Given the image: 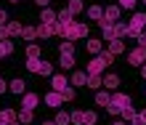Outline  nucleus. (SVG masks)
<instances>
[{"label": "nucleus", "mask_w": 146, "mask_h": 125, "mask_svg": "<svg viewBox=\"0 0 146 125\" xmlns=\"http://www.w3.org/2000/svg\"><path fill=\"white\" fill-rule=\"evenodd\" d=\"M117 56L109 53V51H101L98 56H93V61H88V74H101L109 64H114Z\"/></svg>", "instance_id": "f257e3e1"}, {"label": "nucleus", "mask_w": 146, "mask_h": 125, "mask_svg": "<svg viewBox=\"0 0 146 125\" xmlns=\"http://www.w3.org/2000/svg\"><path fill=\"white\" fill-rule=\"evenodd\" d=\"M88 32H90L88 24L72 21L69 27H64V29H61V37H64V40H72V43H74V40H80V37H88Z\"/></svg>", "instance_id": "f03ea898"}, {"label": "nucleus", "mask_w": 146, "mask_h": 125, "mask_svg": "<svg viewBox=\"0 0 146 125\" xmlns=\"http://www.w3.org/2000/svg\"><path fill=\"white\" fill-rule=\"evenodd\" d=\"M127 106H133L130 96H125V93H114V96H111V104L106 106V112H109V114H122V109H127Z\"/></svg>", "instance_id": "7ed1b4c3"}, {"label": "nucleus", "mask_w": 146, "mask_h": 125, "mask_svg": "<svg viewBox=\"0 0 146 125\" xmlns=\"http://www.w3.org/2000/svg\"><path fill=\"white\" fill-rule=\"evenodd\" d=\"M27 69L35 72V74H42V77H53V66H50V61H42V59H29Z\"/></svg>", "instance_id": "20e7f679"}, {"label": "nucleus", "mask_w": 146, "mask_h": 125, "mask_svg": "<svg viewBox=\"0 0 146 125\" xmlns=\"http://www.w3.org/2000/svg\"><path fill=\"white\" fill-rule=\"evenodd\" d=\"M143 27H146V13H133L130 24H127V37H135V40H138V35L143 32Z\"/></svg>", "instance_id": "39448f33"}, {"label": "nucleus", "mask_w": 146, "mask_h": 125, "mask_svg": "<svg viewBox=\"0 0 146 125\" xmlns=\"http://www.w3.org/2000/svg\"><path fill=\"white\" fill-rule=\"evenodd\" d=\"M127 64H133V66H141V64H146V48H133L130 53H127Z\"/></svg>", "instance_id": "423d86ee"}, {"label": "nucleus", "mask_w": 146, "mask_h": 125, "mask_svg": "<svg viewBox=\"0 0 146 125\" xmlns=\"http://www.w3.org/2000/svg\"><path fill=\"white\" fill-rule=\"evenodd\" d=\"M53 35H61L58 21H53V24H40V27H37V37H53Z\"/></svg>", "instance_id": "0eeeda50"}, {"label": "nucleus", "mask_w": 146, "mask_h": 125, "mask_svg": "<svg viewBox=\"0 0 146 125\" xmlns=\"http://www.w3.org/2000/svg\"><path fill=\"white\" fill-rule=\"evenodd\" d=\"M50 85H53V90H58V93H64V90L69 88V80H66L64 74H53V77H50Z\"/></svg>", "instance_id": "6e6552de"}, {"label": "nucleus", "mask_w": 146, "mask_h": 125, "mask_svg": "<svg viewBox=\"0 0 146 125\" xmlns=\"http://www.w3.org/2000/svg\"><path fill=\"white\" fill-rule=\"evenodd\" d=\"M37 104H40V96H37V93H24V98H21V109H32V112H35Z\"/></svg>", "instance_id": "1a4fd4ad"}, {"label": "nucleus", "mask_w": 146, "mask_h": 125, "mask_svg": "<svg viewBox=\"0 0 146 125\" xmlns=\"http://www.w3.org/2000/svg\"><path fill=\"white\" fill-rule=\"evenodd\" d=\"M69 85H72V88L88 85V74H85V72H80V69H74V72H72V77H69Z\"/></svg>", "instance_id": "9d476101"}, {"label": "nucleus", "mask_w": 146, "mask_h": 125, "mask_svg": "<svg viewBox=\"0 0 146 125\" xmlns=\"http://www.w3.org/2000/svg\"><path fill=\"white\" fill-rule=\"evenodd\" d=\"M45 104L56 109V106H61V104H64V96L58 93V90H50V93H45Z\"/></svg>", "instance_id": "9b49d317"}, {"label": "nucleus", "mask_w": 146, "mask_h": 125, "mask_svg": "<svg viewBox=\"0 0 146 125\" xmlns=\"http://www.w3.org/2000/svg\"><path fill=\"white\" fill-rule=\"evenodd\" d=\"M19 120V112H13V109H0V125H11Z\"/></svg>", "instance_id": "f8f14e48"}, {"label": "nucleus", "mask_w": 146, "mask_h": 125, "mask_svg": "<svg viewBox=\"0 0 146 125\" xmlns=\"http://www.w3.org/2000/svg\"><path fill=\"white\" fill-rule=\"evenodd\" d=\"M24 88H27V80H21V77H16V80L8 82V90H11V93H16V96H21Z\"/></svg>", "instance_id": "ddd939ff"}, {"label": "nucleus", "mask_w": 146, "mask_h": 125, "mask_svg": "<svg viewBox=\"0 0 146 125\" xmlns=\"http://www.w3.org/2000/svg\"><path fill=\"white\" fill-rule=\"evenodd\" d=\"M74 21V16L66 11V8H61V11H58V29H64V27H69V24Z\"/></svg>", "instance_id": "4468645a"}, {"label": "nucleus", "mask_w": 146, "mask_h": 125, "mask_svg": "<svg viewBox=\"0 0 146 125\" xmlns=\"http://www.w3.org/2000/svg\"><path fill=\"white\" fill-rule=\"evenodd\" d=\"M40 24H53V21H58V13L56 11H50V8H42V13H40Z\"/></svg>", "instance_id": "2eb2a0df"}, {"label": "nucleus", "mask_w": 146, "mask_h": 125, "mask_svg": "<svg viewBox=\"0 0 146 125\" xmlns=\"http://www.w3.org/2000/svg\"><path fill=\"white\" fill-rule=\"evenodd\" d=\"M125 51V43H122V40H111V43H109V53H114V56H119V53H122Z\"/></svg>", "instance_id": "dca6fc26"}, {"label": "nucleus", "mask_w": 146, "mask_h": 125, "mask_svg": "<svg viewBox=\"0 0 146 125\" xmlns=\"http://www.w3.org/2000/svg\"><path fill=\"white\" fill-rule=\"evenodd\" d=\"M101 85H104V77H101V74H88V88L98 90Z\"/></svg>", "instance_id": "f3484780"}, {"label": "nucleus", "mask_w": 146, "mask_h": 125, "mask_svg": "<svg viewBox=\"0 0 146 125\" xmlns=\"http://www.w3.org/2000/svg\"><path fill=\"white\" fill-rule=\"evenodd\" d=\"M96 104L98 106H109L111 104V96L106 93V90H98V93H96Z\"/></svg>", "instance_id": "a211bd4d"}, {"label": "nucleus", "mask_w": 146, "mask_h": 125, "mask_svg": "<svg viewBox=\"0 0 146 125\" xmlns=\"http://www.w3.org/2000/svg\"><path fill=\"white\" fill-rule=\"evenodd\" d=\"M13 53V40H3V43H0V59H3V56H11Z\"/></svg>", "instance_id": "6ab92c4d"}, {"label": "nucleus", "mask_w": 146, "mask_h": 125, "mask_svg": "<svg viewBox=\"0 0 146 125\" xmlns=\"http://www.w3.org/2000/svg\"><path fill=\"white\" fill-rule=\"evenodd\" d=\"M88 16L96 19V21H101V19H104V8H101V5H90L88 8Z\"/></svg>", "instance_id": "aec40b11"}, {"label": "nucleus", "mask_w": 146, "mask_h": 125, "mask_svg": "<svg viewBox=\"0 0 146 125\" xmlns=\"http://www.w3.org/2000/svg\"><path fill=\"white\" fill-rule=\"evenodd\" d=\"M66 11H69L72 16H77L82 11V0H69V3H66Z\"/></svg>", "instance_id": "412c9836"}, {"label": "nucleus", "mask_w": 146, "mask_h": 125, "mask_svg": "<svg viewBox=\"0 0 146 125\" xmlns=\"http://www.w3.org/2000/svg\"><path fill=\"white\" fill-rule=\"evenodd\" d=\"M64 66V69H72L74 66V53H61V61H58Z\"/></svg>", "instance_id": "4be33fe9"}, {"label": "nucleus", "mask_w": 146, "mask_h": 125, "mask_svg": "<svg viewBox=\"0 0 146 125\" xmlns=\"http://www.w3.org/2000/svg\"><path fill=\"white\" fill-rule=\"evenodd\" d=\"M5 27H8V35H11V37H16V35H21V29H24V27H21L19 21H8Z\"/></svg>", "instance_id": "5701e85b"}, {"label": "nucleus", "mask_w": 146, "mask_h": 125, "mask_svg": "<svg viewBox=\"0 0 146 125\" xmlns=\"http://www.w3.org/2000/svg\"><path fill=\"white\" fill-rule=\"evenodd\" d=\"M104 85H106L109 90H114V88L119 85V77H117V74H106V77H104Z\"/></svg>", "instance_id": "b1692460"}, {"label": "nucleus", "mask_w": 146, "mask_h": 125, "mask_svg": "<svg viewBox=\"0 0 146 125\" xmlns=\"http://www.w3.org/2000/svg\"><path fill=\"white\" fill-rule=\"evenodd\" d=\"M56 125H69L72 122V114H66V112H56Z\"/></svg>", "instance_id": "393cba45"}, {"label": "nucleus", "mask_w": 146, "mask_h": 125, "mask_svg": "<svg viewBox=\"0 0 146 125\" xmlns=\"http://www.w3.org/2000/svg\"><path fill=\"white\" fill-rule=\"evenodd\" d=\"M101 32H104V40H109V43H111V40H117V32H114V24H109V27H104Z\"/></svg>", "instance_id": "a878e982"}, {"label": "nucleus", "mask_w": 146, "mask_h": 125, "mask_svg": "<svg viewBox=\"0 0 146 125\" xmlns=\"http://www.w3.org/2000/svg\"><path fill=\"white\" fill-rule=\"evenodd\" d=\"M21 37H24V40H35V37H37V29H35V27H24V29H21Z\"/></svg>", "instance_id": "bb28decb"}, {"label": "nucleus", "mask_w": 146, "mask_h": 125, "mask_svg": "<svg viewBox=\"0 0 146 125\" xmlns=\"http://www.w3.org/2000/svg\"><path fill=\"white\" fill-rule=\"evenodd\" d=\"M88 51H90L93 56H98V53H101V40H88Z\"/></svg>", "instance_id": "cd10ccee"}, {"label": "nucleus", "mask_w": 146, "mask_h": 125, "mask_svg": "<svg viewBox=\"0 0 146 125\" xmlns=\"http://www.w3.org/2000/svg\"><path fill=\"white\" fill-rule=\"evenodd\" d=\"M27 59H40V45H27Z\"/></svg>", "instance_id": "c85d7f7f"}, {"label": "nucleus", "mask_w": 146, "mask_h": 125, "mask_svg": "<svg viewBox=\"0 0 146 125\" xmlns=\"http://www.w3.org/2000/svg\"><path fill=\"white\" fill-rule=\"evenodd\" d=\"M19 122H21V125L32 122V109H21V112H19Z\"/></svg>", "instance_id": "c756f323"}, {"label": "nucleus", "mask_w": 146, "mask_h": 125, "mask_svg": "<svg viewBox=\"0 0 146 125\" xmlns=\"http://www.w3.org/2000/svg\"><path fill=\"white\" fill-rule=\"evenodd\" d=\"M58 53H74V43L72 40H64L61 48H58Z\"/></svg>", "instance_id": "7c9ffc66"}, {"label": "nucleus", "mask_w": 146, "mask_h": 125, "mask_svg": "<svg viewBox=\"0 0 146 125\" xmlns=\"http://www.w3.org/2000/svg\"><path fill=\"white\" fill-rule=\"evenodd\" d=\"M114 32H117V37H127V24L117 21V24H114Z\"/></svg>", "instance_id": "2f4dec72"}, {"label": "nucleus", "mask_w": 146, "mask_h": 125, "mask_svg": "<svg viewBox=\"0 0 146 125\" xmlns=\"http://www.w3.org/2000/svg\"><path fill=\"white\" fill-rule=\"evenodd\" d=\"M122 120H125V122H133V120H135V109H133V106L122 109Z\"/></svg>", "instance_id": "473e14b6"}, {"label": "nucleus", "mask_w": 146, "mask_h": 125, "mask_svg": "<svg viewBox=\"0 0 146 125\" xmlns=\"http://www.w3.org/2000/svg\"><path fill=\"white\" fill-rule=\"evenodd\" d=\"M72 122L74 125H85V112H80V109L72 112Z\"/></svg>", "instance_id": "72a5a7b5"}, {"label": "nucleus", "mask_w": 146, "mask_h": 125, "mask_svg": "<svg viewBox=\"0 0 146 125\" xmlns=\"http://www.w3.org/2000/svg\"><path fill=\"white\" fill-rule=\"evenodd\" d=\"M96 112H85V125H96Z\"/></svg>", "instance_id": "f704fd0d"}, {"label": "nucleus", "mask_w": 146, "mask_h": 125, "mask_svg": "<svg viewBox=\"0 0 146 125\" xmlns=\"http://www.w3.org/2000/svg\"><path fill=\"white\" fill-rule=\"evenodd\" d=\"M117 3H119V8H127V11L135 8V0H117Z\"/></svg>", "instance_id": "c9c22d12"}, {"label": "nucleus", "mask_w": 146, "mask_h": 125, "mask_svg": "<svg viewBox=\"0 0 146 125\" xmlns=\"http://www.w3.org/2000/svg\"><path fill=\"white\" fill-rule=\"evenodd\" d=\"M61 96H64V101H72V98H74V88L69 85V88H66V90H64Z\"/></svg>", "instance_id": "e433bc0d"}, {"label": "nucleus", "mask_w": 146, "mask_h": 125, "mask_svg": "<svg viewBox=\"0 0 146 125\" xmlns=\"http://www.w3.org/2000/svg\"><path fill=\"white\" fill-rule=\"evenodd\" d=\"M11 35H8V27H0V43H3V40H8Z\"/></svg>", "instance_id": "4c0bfd02"}, {"label": "nucleus", "mask_w": 146, "mask_h": 125, "mask_svg": "<svg viewBox=\"0 0 146 125\" xmlns=\"http://www.w3.org/2000/svg\"><path fill=\"white\" fill-rule=\"evenodd\" d=\"M138 45L146 48V32H141V35H138Z\"/></svg>", "instance_id": "58836bf2"}, {"label": "nucleus", "mask_w": 146, "mask_h": 125, "mask_svg": "<svg viewBox=\"0 0 146 125\" xmlns=\"http://www.w3.org/2000/svg\"><path fill=\"white\" fill-rule=\"evenodd\" d=\"M35 3H37L40 8H48V3H50V0H35Z\"/></svg>", "instance_id": "ea45409f"}, {"label": "nucleus", "mask_w": 146, "mask_h": 125, "mask_svg": "<svg viewBox=\"0 0 146 125\" xmlns=\"http://www.w3.org/2000/svg\"><path fill=\"white\" fill-rule=\"evenodd\" d=\"M138 120H141V122L146 125V109H143V112H138Z\"/></svg>", "instance_id": "a19ab883"}, {"label": "nucleus", "mask_w": 146, "mask_h": 125, "mask_svg": "<svg viewBox=\"0 0 146 125\" xmlns=\"http://www.w3.org/2000/svg\"><path fill=\"white\" fill-rule=\"evenodd\" d=\"M5 90H8V85H5L3 80H0V93H5Z\"/></svg>", "instance_id": "79ce46f5"}, {"label": "nucleus", "mask_w": 146, "mask_h": 125, "mask_svg": "<svg viewBox=\"0 0 146 125\" xmlns=\"http://www.w3.org/2000/svg\"><path fill=\"white\" fill-rule=\"evenodd\" d=\"M141 77H143V80H146V64H143V66H141Z\"/></svg>", "instance_id": "37998d69"}, {"label": "nucleus", "mask_w": 146, "mask_h": 125, "mask_svg": "<svg viewBox=\"0 0 146 125\" xmlns=\"http://www.w3.org/2000/svg\"><path fill=\"white\" fill-rule=\"evenodd\" d=\"M11 125H21V122H19V120H16V122H11Z\"/></svg>", "instance_id": "c03bdc74"}, {"label": "nucleus", "mask_w": 146, "mask_h": 125, "mask_svg": "<svg viewBox=\"0 0 146 125\" xmlns=\"http://www.w3.org/2000/svg\"><path fill=\"white\" fill-rule=\"evenodd\" d=\"M42 125H56V122H42Z\"/></svg>", "instance_id": "a18cd8bd"}, {"label": "nucleus", "mask_w": 146, "mask_h": 125, "mask_svg": "<svg viewBox=\"0 0 146 125\" xmlns=\"http://www.w3.org/2000/svg\"><path fill=\"white\" fill-rule=\"evenodd\" d=\"M11 3H21V0H11Z\"/></svg>", "instance_id": "49530a36"}, {"label": "nucleus", "mask_w": 146, "mask_h": 125, "mask_svg": "<svg viewBox=\"0 0 146 125\" xmlns=\"http://www.w3.org/2000/svg\"><path fill=\"white\" fill-rule=\"evenodd\" d=\"M143 3H146V0H143Z\"/></svg>", "instance_id": "de8ad7c7"}, {"label": "nucleus", "mask_w": 146, "mask_h": 125, "mask_svg": "<svg viewBox=\"0 0 146 125\" xmlns=\"http://www.w3.org/2000/svg\"><path fill=\"white\" fill-rule=\"evenodd\" d=\"M0 80H3V77H0Z\"/></svg>", "instance_id": "09e8293b"}]
</instances>
